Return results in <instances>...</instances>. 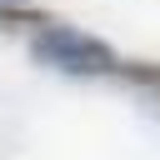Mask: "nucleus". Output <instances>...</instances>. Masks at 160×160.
Instances as JSON below:
<instances>
[{
    "label": "nucleus",
    "instance_id": "f257e3e1",
    "mask_svg": "<svg viewBox=\"0 0 160 160\" xmlns=\"http://www.w3.org/2000/svg\"><path fill=\"white\" fill-rule=\"evenodd\" d=\"M35 55L40 60H50V65H60V70H90V75H100V70H115V55L100 45V40H90V35H80V30H65V25H50L40 40H35Z\"/></svg>",
    "mask_w": 160,
    "mask_h": 160
}]
</instances>
